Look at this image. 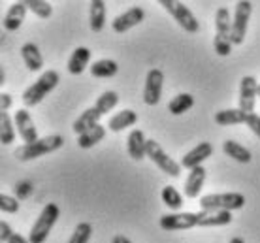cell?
I'll return each mask as SVG.
<instances>
[{
	"mask_svg": "<svg viewBox=\"0 0 260 243\" xmlns=\"http://www.w3.org/2000/svg\"><path fill=\"white\" fill-rule=\"evenodd\" d=\"M232 213L230 211H208L202 210L198 213L192 211H183V213H170L162 215L158 224L166 232L176 230H189L196 226H224L232 223Z\"/></svg>",
	"mask_w": 260,
	"mask_h": 243,
	"instance_id": "1",
	"label": "cell"
},
{
	"mask_svg": "<svg viewBox=\"0 0 260 243\" xmlns=\"http://www.w3.org/2000/svg\"><path fill=\"white\" fill-rule=\"evenodd\" d=\"M62 145H64V136L51 134V136H46V138H40L34 144H25L21 145V147H17L15 153H13V157L17 158V160H21V162H26V160L46 157L47 153L59 151Z\"/></svg>",
	"mask_w": 260,
	"mask_h": 243,
	"instance_id": "2",
	"label": "cell"
},
{
	"mask_svg": "<svg viewBox=\"0 0 260 243\" xmlns=\"http://www.w3.org/2000/svg\"><path fill=\"white\" fill-rule=\"evenodd\" d=\"M59 81H60V76L57 70H47V72H44L34 81L32 85L28 87V89H25V92H23V104L26 108L38 106L55 87L59 85Z\"/></svg>",
	"mask_w": 260,
	"mask_h": 243,
	"instance_id": "3",
	"label": "cell"
},
{
	"mask_svg": "<svg viewBox=\"0 0 260 243\" xmlns=\"http://www.w3.org/2000/svg\"><path fill=\"white\" fill-rule=\"evenodd\" d=\"M232 17L228 8H219L215 13V40L213 47L219 57H228L232 53Z\"/></svg>",
	"mask_w": 260,
	"mask_h": 243,
	"instance_id": "4",
	"label": "cell"
},
{
	"mask_svg": "<svg viewBox=\"0 0 260 243\" xmlns=\"http://www.w3.org/2000/svg\"><path fill=\"white\" fill-rule=\"evenodd\" d=\"M60 217V207L57 204L49 202L47 205H44L42 213L38 215L36 223L32 224L30 228V234H28V241L30 243H46L47 236L51 234L53 226L57 223V219Z\"/></svg>",
	"mask_w": 260,
	"mask_h": 243,
	"instance_id": "5",
	"label": "cell"
},
{
	"mask_svg": "<svg viewBox=\"0 0 260 243\" xmlns=\"http://www.w3.org/2000/svg\"><path fill=\"white\" fill-rule=\"evenodd\" d=\"M200 207L208 211H236L245 205V196L241 192H221V194H206L200 198Z\"/></svg>",
	"mask_w": 260,
	"mask_h": 243,
	"instance_id": "6",
	"label": "cell"
},
{
	"mask_svg": "<svg viewBox=\"0 0 260 243\" xmlns=\"http://www.w3.org/2000/svg\"><path fill=\"white\" fill-rule=\"evenodd\" d=\"M158 4L176 19V23L181 26L185 32L196 34L200 30V25H198V19L194 17V13L190 12L183 2H179V0H160Z\"/></svg>",
	"mask_w": 260,
	"mask_h": 243,
	"instance_id": "7",
	"label": "cell"
},
{
	"mask_svg": "<svg viewBox=\"0 0 260 243\" xmlns=\"http://www.w3.org/2000/svg\"><path fill=\"white\" fill-rule=\"evenodd\" d=\"M147 158L153 164L158 166L160 171L168 173L170 178H179L181 176V162H176L155 140H147Z\"/></svg>",
	"mask_w": 260,
	"mask_h": 243,
	"instance_id": "8",
	"label": "cell"
},
{
	"mask_svg": "<svg viewBox=\"0 0 260 243\" xmlns=\"http://www.w3.org/2000/svg\"><path fill=\"white\" fill-rule=\"evenodd\" d=\"M251 13H253V2L249 0H240L236 4V12L232 17V46H241L243 40L247 36V26L249 19H251Z\"/></svg>",
	"mask_w": 260,
	"mask_h": 243,
	"instance_id": "9",
	"label": "cell"
},
{
	"mask_svg": "<svg viewBox=\"0 0 260 243\" xmlns=\"http://www.w3.org/2000/svg\"><path fill=\"white\" fill-rule=\"evenodd\" d=\"M164 85V72L158 68H153L147 72L145 78V87H143V102L147 106H156L160 102V94H162Z\"/></svg>",
	"mask_w": 260,
	"mask_h": 243,
	"instance_id": "10",
	"label": "cell"
},
{
	"mask_svg": "<svg viewBox=\"0 0 260 243\" xmlns=\"http://www.w3.org/2000/svg\"><path fill=\"white\" fill-rule=\"evenodd\" d=\"M258 96V81L253 76H243L240 79V110L245 113H254Z\"/></svg>",
	"mask_w": 260,
	"mask_h": 243,
	"instance_id": "11",
	"label": "cell"
},
{
	"mask_svg": "<svg viewBox=\"0 0 260 243\" xmlns=\"http://www.w3.org/2000/svg\"><path fill=\"white\" fill-rule=\"evenodd\" d=\"M143 19H145V10L140 6H134V8H130V10H126L124 13H121V15H117L115 19L111 21V28H113V32L124 34L126 30H130V28H134V26L140 25Z\"/></svg>",
	"mask_w": 260,
	"mask_h": 243,
	"instance_id": "12",
	"label": "cell"
},
{
	"mask_svg": "<svg viewBox=\"0 0 260 243\" xmlns=\"http://www.w3.org/2000/svg\"><path fill=\"white\" fill-rule=\"evenodd\" d=\"M13 123L17 126V132H19L21 140L25 144H34V142L40 140L36 125H34L32 117H30V113L26 112V110H17L15 115H13Z\"/></svg>",
	"mask_w": 260,
	"mask_h": 243,
	"instance_id": "13",
	"label": "cell"
},
{
	"mask_svg": "<svg viewBox=\"0 0 260 243\" xmlns=\"http://www.w3.org/2000/svg\"><path fill=\"white\" fill-rule=\"evenodd\" d=\"M213 155V145L209 144V142H202L194 147V149H190L185 157L181 158V168H187V170H194L198 166H202V162L209 158Z\"/></svg>",
	"mask_w": 260,
	"mask_h": 243,
	"instance_id": "14",
	"label": "cell"
},
{
	"mask_svg": "<svg viewBox=\"0 0 260 243\" xmlns=\"http://www.w3.org/2000/svg\"><path fill=\"white\" fill-rule=\"evenodd\" d=\"M100 117H104V113L100 112L96 106H92V108H89V110H85V112L81 113L76 121H74L72 130L76 132L78 136H81V134H83V132H87L89 128L100 125V123H98V121H100Z\"/></svg>",
	"mask_w": 260,
	"mask_h": 243,
	"instance_id": "15",
	"label": "cell"
},
{
	"mask_svg": "<svg viewBox=\"0 0 260 243\" xmlns=\"http://www.w3.org/2000/svg\"><path fill=\"white\" fill-rule=\"evenodd\" d=\"M26 4L25 2H13L10 10L6 12L4 15V21H2V25L6 28L8 32H15V30H19L21 25H23V21H25V13H26Z\"/></svg>",
	"mask_w": 260,
	"mask_h": 243,
	"instance_id": "16",
	"label": "cell"
},
{
	"mask_svg": "<svg viewBox=\"0 0 260 243\" xmlns=\"http://www.w3.org/2000/svg\"><path fill=\"white\" fill-rule=\"evenodd\" d=\"M126 147H128L130 158H134V160H142V158L147 157V140H145V136H143V132L140 128H134L128 134Z\"/></svg>",
	"mask_w": 260,
	"mask_h": 243,
	"instance_id": "17",
	"label": "cell"
},
{
	"mask_svg": "<svg viewBox=\"0 0 260 243\" xmlns=\"http://www.w3.org/2000/svg\"><path fill=\"white\" fill-rule=\"evenodd\" d=\"M21 57H23L26 68L30 72H40L44 68V57H42L38 46L32 44V42H26L25 46L21 47Z\"/></svg>",
	"mask_w": 260,
	"mask_h": 243,
	"instance_id": "18",
	"label": "cell"
},
{
	"mask_svg": "<svg viewBox=\"0 0 260 243\" xmlns=\"http://www.w3.org/2000/svg\"><path fill=\"white\" fill-rule=\"evenodd\" d=\"M204 181H206V168L204 166L190 170L189 178L185 181V196L198 198V194L202 192V187H204Z\"/></svg>",
	"mask_w": 260,
	"mask_h": 243,
	"instance_id": "19",
	"label": "cell"
},
{
	"mask_svg": "<svg viewBox=\"0 0 260 243\" xmlns=\"http://www.w3.org/2000/svg\"><path fill=\"white\" fill-rule=\"evenodd\" d=\"M89 60H91V49H87V47H78V49H74L72 57L68 59V72H70L72 76L83 74L85 68L89 66Z\"/></svg>",
	"mask_w": 260,
	"mask_h": 243,
	"instance_id": "20",
	"label": "cell"
},
{
	"mask_svg": "<svg viewBox=\"0 0 260 243\" xmlns=\"http://www.w3.org/2000/svg\"><path fill=\"white\" fill-rule=\"evenodd\" d=\"M249 113L241 112L240 108L234 110H222L215 113V123L219 126H232V125H245Z\"/></svg>",
	"mask_w": 260,
	"mask_h": 243,
	"instance_id": "21",
	"label": "cell"
},
{
	"mask_svg": "<svg viewBox=\"0 0 260 243\" xmlns=\"http://www.w3.org/2000/svg\"><path fill=\"white\" fill-rule=\"evenodd\" d=\"M222 151L224 155L230 158H234L236 162H241V164H249L251 162V151H249L247 147H243L241 144L234 142V140H226V142H222Z\"/></svg>",
	"mask_w": 260,
	"mask_h": 243,
	"instance_id": "22",
	"label": "cell"
},
{
	"mask_svg": "<svg viewBox=\"0 0 260 243\" xmlns=\"http://www.w3.org/2000/svg\"><path fill=\"white\" fill-rule=\"evenodd\" d=\"M89 23L92 32H100L106 25V2L104 0H92L89 4Z\"/></svg>",
	"mask_w": 260,
	"mask_h": 243,
	"instance_id": "23",
	"label": "cell"
},
{
	"mask_svg": "<svg viewBox=\"0 0 260 243\" xmlns=\"http://www.w3.org/2000/svg\"><path fill=\"white\" fill-rule=\"evenodd\" d=\"M138 123V113L132 110H123V112L115 113L113 117L108 121V128L111 132H121L128 126H134Z\"/></svg>",
	"mask_w": 260,
	"mask_h": 243,
	"instance_id": "24",
	"label": "cell"
},
{
	"mask_svg": "<svg viewBox=\"0 0 260 243\" xmlns=\"http://www.w3.org/2000/svg\"><path fill=\"white\" fill-rule=\"evenodd\" d=\"M104 136H106V126L96 125L92 126V128H89L87 132H83L81 136H78V145L81 149H91L96 144H100L104 140Z\"/></svg>",
	"mask_w": 260,
	"mask_h": 243,
	"instance_id": "25",
	"label": "cell"
},
{
	"mask_svg": "<svg viewBox=\"0 0 260 243\" xmlns=\"http://www.w3.org/2000/svg\"><path fill=\"white\" fill-rule=\"evenodd\" d=\"M117 72H119L117 62L111 59H100V60H96V62H92V66H91V74L98 79L113 78Z\"/></svg>",
	"mask_w": 260,
	"mask_h": 243,
	"instance_id": "26",
	"label": "cell"
},
{
	"mask_svg": "<svg viewBox=\"0 0 260 243\" xmlns=\"http://www.w3.org/2000/svg\"><path fill=\"white\" fill-rule=\"evenodd\" d=\"M192 106H194V96L189 94V92H181V94H177V96L170 100L168 112L172 115H181V113L189 112Z\"/></svg>",
	"mask_w": 260,
	"mask_h": 243,
	"instance_id": "27",
	"label": "cell"
},
{
	"mask_svg": "<svg viewBox=\"0 0 260 243\" xmlns=\"http://www.w3.org/2000/svg\"><path fill=\"white\" fill-rule=\"evenodd\" d=\"M0 140L2 145H10L15 140V123L10 113H0Z\"/></svg>",
	"mask_w": 260,
	"mask_h": 243,
	"instance_id": "28",
	"label": "cell"
},
{
	"mask_svg": "<svg viewBox=\"0 0 260 243\" xmlns=\"http://www.w3.org/2000/svg\"><path fill=\"white\" fill-rule=\"evenodd\" d=\"M160 198H162V202L164 205H168L170 210H181V205H183V196L179 194V192L172 187V185H168V187H164L162 192H160Z\"/></svg>",
	"mask_w": 260,
	"mask_h": 243,
	"instance_id": "29",
	"label": "cell"
},
{
	"mask_svg": "<svg viewBox=\"0 0 260 243\" xmlns=\"http://www.w3.org/2000/svg\"><path fill=\"white\" fill-rule=\"evenodd\" d=\"M25 4L34 15H38L40 19H49L53 15V6L46 0H25Z\"/></svg>",
	"mask_w": 260,
	"mask_h": 243,
	"instance_id": "30",
	"label": "cell"
},
{
	"mask_svg": "<svg viewBox=\"0 0 260 243\" xmlns=\"http://www.w3.org/2000/svg\"><path fill=\"white\" fill-rule=\"evenodd\" d=\"M91 236H92V224L83 221V223H79L78 226L74 228L70 239L66 243H89Z\"/></svg>",
	"mask_w": 260,
	"mask_h": 243,
	"instance_id": "31",
	"label": "cell"
},
{
	"mask_svg": "<svg viewBox=\"0 0 260 243\" xmlns=\"http://www.w3.org/2000/svg\"><path fill=\"white\" fill-rule=\"evenodd\" d=\"M117 102H119V94L115 91H106V92H102L100 96H98V100H96V108L100 110V112L104 113V115H108V112H111L115 106H117Z\"/></svg>",
	"mask_w": 260,
	"mask_h": 243,
	"instance_id": "32",
	"label": "cell"
},
{
	"mask_svg": "<svg viewBox=\"0 0 260 243\" xmlns=\"http://www.w3.org/2000/svg\"><path fill=\"white\" fill-rule=\"evenodd\" d=\"M0 210L4 213H17L19 211V200L12 194H0Z\"/></svg>",
	"mask_w": 260,
	"mask_h": 243,
	"instance_id": "33",
	"label": "cell"
},
{
	"mask_svg": "<svg viewBox=\"0 0 260 243\" xmlns=\"http://www.w3.org/2000/svg\"><path fill=\"white\" fill-rule=\"evenodd\" d=\"M15 198L21 200V198H26L30 192H32V183H28V181H21L19 185H15Z\"/></svg>",
	"mask_w": 260,
	"mask_h": 243,
	"instance_id": "34",
	"label": "cell"
},
{
	"mask_svg": "<svg viewBox=\"0 0 260 243\" xmlns=\"http://www.w3.org/2000/svg\"><path fill=\"white\" fill-rule=\"evenodd\" d=\"M245 125H247L249 128H251V132L260 140V115H256V113H249L247 123H245Z\"/></svg>",
	"mask_w": 260,
	"mask_h": 243,
	"instance_id": "35",
	"label": "cell"
},
{
	"mask_svg": "<svg viewBox=\"0 0 260 243\" xmlns=\"http://www.w3.org/2000/svg\"><path fill=\"white\" fill-rule=\"evenodd\" d=\"M13 234H15V232L12 230V226H10L6 221H0V241L8 243V239H10Z\"/></svg>",
	"mask_w": 260,
	"mask_h": 243,
	"instance_id": "36",
	"label": "cell"
},
{
	"mask_svg": "<svg viewBox=\"0 0 260 243\" xmlns=\"http://www.w3.org/2000/svg\"><path fill=\"white\" fill-rule=\"evenodd\" d=\"M12 104H13L12 94L2 92V94H0V113H8V110L12 108Z\"/></svg>",
	"mask_w": 260,
	"mask_h": 243,
	"instance_id": "37",
	"label": "cell"
},
{
	"mask_svg": "<svg viewBox=\"0 0 260 243\" xmlns=\"http://www.w3.org/2000/svg\"><path fill=\"white\" fill-rule=\"evenodd\" d=\"M8 243H30V241H28L26 237L21 236V234H17V232H15V234H13V236L8 239Z\"/></svg>",
	"mask_w": 260,
	"mask_h": 243,
	"instance_id": "38",
	"label": "cell"
},
{
	"mask_svg": "<svg viewBox=\"0 0 260 243\" xmlns=\"http://www.w3.org/2000/svg\"><path fill=\"white\" fill-rule=\"evenodd\" d=\"M111 243H132L126 236H113Z\"/></svg>",
	"mask_w": 260,
	"mask_h": 243,
	"instance_id": "39",
	"label": "cell"
},
{
	"mask_svg": "<svg viewBox=\"0 0 260 243\" xmlns=\"http://www.w3.org/2000/svg\"><path fill=\"white\" fill-rule=\"evenodd\" d=\"M6 83V74H4V70H0V85H4Z\"/></svg>",
	"mask_w": 260,
	"mask_h": 243,
	"instance_id": "40",
	"label": "cell"
},
{
	"mask_svg": "<svg viewBox=\"0 0 260 243\" xmlns=\"http://www.w3.org/2000/svg\"><path fill=\"white\" fill-rule=\"evenodd\" d=\"M230 243H245V241H243V237L236 236V237H232V239H230Z\"/></svg>",
	"mask_w": 260,
	"mask_h": 243,
	"instance_id": "41",
	"label": "cell"
},
{
	"mask_svg": "<svg viewBox=\"0 0 260 243\" xmlns=\"http://www.w3.org/2000/svg\"><path fill=\"white\" fill-rule=\"evenodd\" d=\"M258 98H260V85H258Z\"/></svg>",
	"mask_w": 260,
	"mask_h": 243,
	"instance_id": "42",
	"label": "cell"
}]
</instances>
